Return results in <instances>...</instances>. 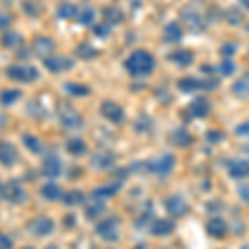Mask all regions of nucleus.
<instances>
[{
	"mask_svg": "<svg viewBox=\"0 0 249 249\" xmlns=\"http://www.w3.org/2000/svg\"><path fill=\"white\" fill-rule=\"evenodd\" d=\"M27 231L35 238H45V236H50L55 231V223L48 216H37V218H32L27 223Z\"/></svg>",
	"mask_w": 249,
	"mask_h": 249,
	"instance_id": "obj_9",
	"label": "nucleus"
},
{
	"mask_svg": "<svg viewBox=\"0 0 249 249\" xmlns=\"http://www.w3.org/2000/svg\"><path fill=\"white\" fill-rule=\"evenodd\" d=\"M63 175V161L58 158V156L52 155L45 158V161L42 164V176L47 178L48 181L52 179H57Z\"/></svg>",
	"mask_w": 249,
	"mask_h": 249,
	"instance_id": "obj_14",
	"label": "nucleus"
},
{
	"mask_svg": "<svg viewBox=\"0 0 249 249\" xmlns=\"http://www.w3.org/2000/svg\"><path fill=\"white\" fill-rule=\"evenodd\" d=\"M153 128H155V122L150 115L142 113L135 120V130L138 131V133H150Z\"/></svg>",
	"mask_w": 249,
	"mask_h": 249,
	"instance_id": "obj_40",
	"label": "nucleus"
},
{
	"mask_svg": "<svg viewBox=\"0 0 249 249\" xmlns=\"http://www.w3.org/2000/svg\"><path fill=\"white\" fill-rule=\"evenodd\" d=\"M62 90L65 91L67 95L77 96V98L88 96L91 93V88L87 87L85 83H80V82H65V83H63V87H62Z\"/></svg>",
	"mask_w": 249,
	"mask_h": 249,
	"instance_id": "obj_29",
	"label": "nucleus"
},
{
	"mask_svg": "<svg viewBox=\"0 0 249 249\" xmlns=\"http://www.w3.org/2000/svg\"><path fill=\"white\" fill-rule=\"evenodd\" d=\"M43 67L53 75L65 73V71L71 70L75 67V60L67 57V55H52V57L43 60Z\"/></svg>",
	"mask_w": 249,
	"mask_h": 249,
	"instance_id": "obj_10",
	"label": "nucleus"
},
{
	"mask_svg": "<svg viewBox=\"0 0 249 249\" xmlns=\"http://www.w3.org/2000/svg\"><path fill=\"white\" fill-rule=\"evenodd\" d=\"M45 249H60L58 246H55V244H50V246H47Z\"/></svg>",
	"mask_w": 249,
	"mask_h": 249,
	"instance_id": "obj_52",
	"label": "nucleus"
},
{
	"mask_svg": "<svg viewBox=\"0 0 249 249\" xmlns=\"http://www.w3.org/2000/svg\"><path fill=\"white\" fill-rule=\"evenodd\" d=\"M55 15L60 20H67V22H71V20H77L80 15V9L78 5H75L73 2H62L58 3L57 10H55Z\"/></svg>",
	"mask_w": 249,
	"mask_h": 249,
	"instance_id": "obj_22",
	"label": "nucleus"
},
{
	"mask_svg": "<svg viewBox=\"0 0 249 249\" xmlns=\"http://www.w3.org/2000/svg\"><path fill=\"white\" fill-rule=\"evenodd\" d=\"M122 183L123 181H111L108 184H103V186H98L95 188L93 193H91V198L95 199H102V201H105V199L111 198V196H115L116 193L120 191V188H122Z\"/></svg>",
	"mask_w": 249,
	"mask_h": 249,
	"instance_id": "obj_23",
	"label": "nucleus"
},
{
	"mask_svg": "<svg viewBox=\"0 0 249 249\" xmlns=\"http://www.w3.org/2000/svg\"><path fill=\"white\" fill-rule=\"evenodd\" d=\"M211 111V102L206 96H196L190 102V105L186 108V115H190L191 118H204Z\"/></svg>",
	"mask_w": 249,
	"mask_h": 249,
	"instance_id": "obj_15",
	"label": "nucleus"
},
{
	"mask_svg": "<svg viewBox=\"0 0 249 249\" xmlns=\"http://www.w3.org/2000/svg\"><path fill=\"white\" fill-rule=\"evenodd\" d=\"M25 111H27V115L32 116V118H35V120H42V118H45V116L48 115L45 105H43L38 98L29 100V102H27V105H25Z\"/></svg>",
	"mask_w": 249,
	"mask_h": 249,
	"instance_id": "obj_30",
	"label": "nucleus"
},
{
	"mask_svg": "<svg viewBox=\"0 0 249 249\" xmlns=\"http://www.w3.org/2000/svg\"><path fill=\"white\" fill-rule=\"evenodd\" d=\"M246 150H248V151H246V153H249V144H248V146H246Z\"/></svg>",
	"mask_w": 249,
	"mask_h": 249,
	"instance_id": "obj_56",
	"label": "nucleus"
},
{
	"mask_svg": "<svg viewBox=\"0 0 249 249\" xmlns=\"http://www.w3.org/2000/svg\"><path fill=\"white\" fill-rule=\"evenodd\" d=\"M105 210H107L105 201L91 198V203H88V206L85 210V214H87L88 219H96V218H100L103 213H105Z\"/></svg>",
	"mask_w": 249,
	"mask_h": 249,
	"instance_id": "obj_39",
	"label": "nucleus"
},
{
	"mask_svg": "<svg viewBox=\"0 0 249 249\" xmlns=\"http://www.w3.org/2000/svg\"><path fill=\"white\" fill-rule=\"evenodd\" d=\"M175 163H176L175 155L164 153L160 156V158L151 160V161H146L143 164H144V171L153 173V175H158V176H166L168 173H171V170L175 168Z\"/></svg>",
	"mask_w": 249,
	"mask_h": 249,
	"instance_id": "obj_8",
	"label": "nucleus"
},
{
	"mask_svg": "<svg viewBox=\"0 0 249 249\" xmlns=\"http://www.w3.org/2000/svg\"><path fill=\"white\" fill-rule=\"evenodd\" d=\"M65 148L71 156H83L87 153V143L80 136H73V138L68 140L65 143Z\"/></svg>",
	"mask_w": 249,
	"mask_h": 249,
	"instance_id": "obj_37",
	"label": "nucleus"
},
{
	"mask_svg": "<svg viewBox=\"0 0 249 249\" xmlns=\"http://www.w3.org/2000/svg\"><path fill=\"white\" fill-rule=\"evenodd\" d=\"M223 20L226 23H230L231 27H238V25H243L244 22V15H243V10L239 7H230V9L224 10V15H223Z\"/></svg>",
	"mask_w": 249,
	"mask_h": 249,
	"instance_id": "obj_35",
	"label": "nucleus"
},
{
	"mask_svg": "<svg viewBox=\"0 0 249 249\" xmlns=\"http://www.w3.org/2000/svg\"><path fill=\"white\" fill-rule=\"evenodd\" d=\"M0 198L3 201L18 206L29 199V195L18 181H0Z\"/></svg>",
	"mask_w": 249,
	"mask_h": 249,
	"instance_id": "obj_5",
	"label": "nucleus"
},
{
	"mask_svg": "<svg viewBox=\"0 0 249 249\" xmlns=\"http://www.w3.org/2000/svg\"><path fill=\"white\" fill-rule=\"evenodd\" d=\"M95 232L100 239L108 241V243H115L120 239V219L116 216L102 219L95 226Z\"/></svg>",
	"mask_w": 249,
	"mask_h": 249,
	"instance_id": "obj_6",
	"label": "nucleus"
},
{
	"mask_svg": "<svg viewBox=\"0 0 249 249\" xmlns=\"http://www.w3.org/2000/svg\"><path fill=\"white\" fill-rule=\"evenodd\" d=\"M164 208H166L168 214L171 218H183L190 213V204H188L186 199L179 195H173L164 201Z\"/></svg>",
	"mask_w": 249,
	"mask_h": 249,
	"instance_id": "obj_13",
	"label": "nucleus"
},
{
	"mask_svg": "<svg viewBox=\"0 0 249 249\" xmlns=\"http://www.w3.org/2000/svg\"><path fill=\"white\" fill-rule=\"evenodd\" d=\"M239 5H241V9L249 12V0H239Z\"/></svg>",
	"mask_w": 249,
	"mask_h": 249,
	"instance_id": "obj_51",
	"label": "nucleus"
},
{
	"mask_svg": "<svg viewBox=\"0 0 249 249\" xmlns=\"http://www.w3.org/2000/svg\"><path fill=\"white\" fill-rule=\"evenodd\" d=\"M22 12L27 17L37 18L43 14V5L38 0H23L22 2Z\"/></svg>",
	"mask_w": 249,
	"mask_h": 249,
	"instance_id": "obj_38",
	"label": "nucleus"
},
{
	"mask_svg": "<svg viewBox=\"0 0 249 249\" xmlns=\"http://www.w3.org/2000/svg\"><path fill=\"white\" fill-rule=\"evenodd\" d=\"M55 115L58 118V123L65 130H80L85 124L82 113L67 100H58L57 105H55Z\"/></svg>",
	"mask_w": 249,
	"mask_h": 249,
	"instance_id": "obj_2",
	"label": "nucleus"
},
{
	"mask_svg": "<svg viewBox=\"0 0 249 249\" xmlns=\"http://www.w3.org/2000/svg\"><path fill=\"white\" fill-rule=\"evenodd\" d=\"M23 96V91L18 88H5L0 91V105L2 107H14Z\"/></svg>",
	"mask_w": 249,
	"mask_h": 249,
	"instance_id": "obj_32",
	"label": "nucleus"
},
{
	"mask_svg": "<svg viewBox=\"0 0 249 249\" xmlns=\"http://www.w3.org/2000/svg\"><path fill=\"white\" fill-rule=\"evenodd\" d=\"M100 115L103 118H107L108 122L120 124L124 122V110L120 103L113 102V100H105V102L100 105Z\"/></svg>",
	"mask_w": 249,
	"mask_h": 249,
	"instance_id": "obj_12",
	"label": "nucleus"
},
{
	"mask_svg": "<svg viewBox=\"0 0 249 249\" xmlns=\"http://www.w3.org/2000/svg\"><path fill=\"white\" fill-rule=\"evenodd\" d=\"M116 163V155L110 150H98L90 156V166L96 171H107Z\"/></svg>",
	"mask_w": 249,
	"mask_h": 249,
	"instance_id": "obj_11",
	"label": "nucleus"
},
{
	"mask_svg": "<svg viewBox=\"0 0 249 249\" xmlns=\"http://www.w3.org/2000/svg\"><path fill=\"white\" fill-rule=\"evenodd\" d=\"M238 195L241 196V199H243V201L249 203V184H243V186H239Z\"/></svg>",
	"mask_w": 249,
	"mask_h": 249,
	"instance_id": "obj_49",
	"label": "nucleus"
},
{
	"mask_svg": "<svg viewBox=\"0 0 249 249\" xmlns=\"http://www.w3.org/2000/svg\"><path fill=\"white\" fill-rule=\"evenodd\" d=\"M0 45L7 48V50H18L20 47L25 45V38H23V35L20 32L9 29L3 32V35L0 37Z\"/></svg>",
	"mask_w": 249,
	"mask_h": 249,
	"instance_id": "obj_17",
	"label": "nucleus"
},
{
	"mask_svg": "<svg viewBox=\"0 0 249 249\" xmlns=\"http://www.w3.org/2000/svg\"><path fill=\"white\" fill-rule=\"evenodd\" d=\"M135 249H146V248H144V246H143V244H138V246H136Z\"/></svg>",
	"mask_w": 249,
	"mask_h": 249,
	"instance_id": "obj_53",
	"label": "nucleus"
},
{
	"mask_svg": "<svg viewBox=\"0 0 249 249\" xmlns=\"http://www.w3.org/2000/svg\"><path fill=\"white\" fill-rule=\"evenodd\" d=\"M234 133L239 135V136H249V120H248V122H243L241 124H238V126H236V130H234Z\"/></svg>",
	"mask_w": 249,
	"mask_h": 249,
	"instance_id": "obj_48",
	"label": "nucleus"
},
{
	"mask_svg": "<svg viewBox=\"0 0 249 249\" xmlns=\"http://www.w3.org/2000/svg\"><path fill=\"white\" fill-rule=\"evenodd\" d=\"M183 27L191 34H203L208 29V18L203 15V12L195 5H186L179 12Z\"/></svg>",
	"mask_w": 249,
	"mask_h": 249,
	"instance_id": "obj_3",
	"label": "nucleus"
},
{
	"mask_svg": "<svg viewBox=\"0 0 249 249\" xmlns=\"http://www.w3.org/2000/svg\"><path fill=\"white\" fill-rule=\"evenodd\" d=\"M224 136H226V135H224L223 131H219V130H210L206 133V140L210 143H221L224 140Z\"/></svg>",
	"mask_w": 249,
	"mask_h": 249,
	"instance_id": "obj_46",
	"label": "nucleus"
},
{
	"mask_svg": "<svg viewBox=\"0 0 249 249\" xmlns=\"http://www.w3.org/2000/svg\"><path fill=\"white\" fill-rule=\"evenodd\" d=\"M73 55L82 62H91L100 55L98 48H95L90 42H80L73 50Z\"/></svg>",
	"mask_w": 249,
	"mask_h": 249,
	"instance_id": "obj_21",
	"label": "nucleus"
},
{
	"mask_svg": "<svg viewBox=\"0 0 249 249\" xmlns=\"http://www.w3.org/2000/svg\"><path fill=\"white\" fill-rule=\"evenodd\" d=\"M231 91L234 96H238L239 100L249 98V71L243 73L239 78H236V82L231 85Z\"/></svg>",
	"mask_w": 249,
	"mask_h": 249,
	"instance_id": "obj_28",
	"label": "nucleus"
},
{
	"mask_svg": "<svg viewBox=\"0 0 249 249\" xmlns=\"http://www.w3.org/2000/svg\"><path fill=\"white\" fill-rule=\"evenodd\" d=\"M93 35H95V37H98V38H102V40H105V38H108L111 35V27L108 25V23H105V22L95 23V25H93Z\"/></svg>",
	"mask_w": 249,
	"mask_h": 249,
	"instance_id": "obj_44",
	"label": "nucleus"
},
{
	"mask_svg": "<svg viewBox=\"0 0 249 249\" xmlns=\"http://www.w3.org/2000/svg\"><path fill=\"white\" fill-rule=\"evenodd\" d=\"M183 38V27L178 22H170L163 29V42L166 45H176Z\"/></svg>",
	"mask_w": 249,
	"mask_h": 249,
	"instance_id": "obj_18",
	"label": "nucleus"
},
{
	"mask_svg": "<svg viewBox=\"0 0 249 249\" xmlns=\"http://www.w3.org/2000/svg\"><path fill=\"white\" fill-rule=\"evenodd\" d=\"M40 195H42V198L47 199V201H58V199H62L63 191L58 184L48 181L40 188Z\"/></svg>",
	"mask_w": 249,
	"mask_h": 249,
	"instance_id": "obj_31",
	"label": "nucleus"
},
{
	"mask_svg": "<svg viewBox=\"0 0 249 249\" xmlns=\"http://www.w3.org/2000/svg\"><path fill=\"white\" fill-rule=\"evenodd\" d=\"M62 201L67 208H73V206H80V204L85 203V195L80 190H68L63 193Z\"/></svg>",
	"mask_w": 249,
	"mask_h": 249,
	"instance_id": "obj_34",
	"label": "nucleus"
},
{
	"mask_svg": "<svg viewBox=\"0 0 249 249\" xmlns=\"http://www.w3.org/2000/svg\"><path fill=\"white\" fill-rule=\"evenodd\" d=\"M238 52V42H224L219 47V53L223 58H232Z\"/></svg>",
	"mask_w": 249,
	"mask_h": 249,
	"instance_id": "obj_43",
	"label": "nucleus"
},
{
	"mask_svg": "<svg viewBox=\"0 0 249 249\" xmlns=\"http://www.w3.org/2000/svg\"><path fill=\"white\" fill-rule=\"evenodd\" d=\"M124 70L128 71V75L133 78H143V77H150L155 71L156 67V60L153 55L148 50L138 48V50L131 52L126 57L123 63Z\"/></svg>",
	"mask_w": 249,
	"mask_h": 249,
	"instance_id": "obj_1",
	"label": "nucleus"
},
{
	"mask_svg": "<svg viewBox=\"0 0 249 249\" xmlns=\"http://www.w3.org/2000/svg\"><path fill=\"white\" fill-rule=\"evenodd\" d=\"M168 60H170L171 63H175V65L186 68V67L193 65L195 55H193V52L186 50V48H176V50H173L171 53L168 55Z\"/></svg>",
	"mask_w": 249,
	"mask_h": 249,
	"instance_id": "obj_19",
	"label": "nucleus"
},
{
	"mask_svg": "<svg viewBox=\"0 0 249 249\" xmlns=\"http://www.w3.org/2000/svg\"><path fill=\"white\" fill-rule=\"evenodd\" d=\"M12 246H14L12 239L5 234V232L0 231V249H12Z\"/></svg>",
	"mask_w": 249,
	"mask_h": 249,
	"instance_id": "obj_47",
	"label": "nucleus"
},
{
	"mask_svg": "<svg viewBox=\"0 0 249 249\" xmlns=\"http://www.w3.org/2000/svg\"><path fill=\"white\" fill-rule=\"evenodd\" d=\"M171 142L179 148H186L193 143V136L186 128H176L171 133Z\"/></svg>",
	"mask_w": 249,
	"mask_h": 249,
	"instance_id": "obj_36",
	"label": "nucleus"
},
{
	"mask_svg": "<svg viewBox=\"0 0 249 249\" xmlns=\"http://www.w3.org/2000/svg\"><path fill=\"white\" fill-rule=\"evenodd\" d=\"M206 231H208V234H210L211 238L221 239V238H224V236H226L228 224H226V221H224L223 218H218V216H216V218H211L210 221H208Z\"/></svg>",
	"mask_w": 249,
	"mask_h": 249,
	"instance_id": "obj_25",
	"label": "nucleus"
},
{
	"mask_svg": "<svg viewBox=\"0 0 249 249\" xmlns=\"http://www.w3.org/2000/svg\"><path fill=\"white\" fill-rule=\"evenodd\" d=\"M57 48V43L52 37H47V35H37L32 40V45H30V52L34 57L45 60L48 57H52Z\"/></svg>",
	"mask_w": 249,
	"mask_h": 249,
	"instance_id": "obj_7",
	"label": "nucleus"
},
{
	"mask_svg": "<svg viewBox=\"0 0 249 249\" xmlns=\"http://www.w3.org/2000/svg\"><path fill=\"white\" fill-rule=\"evenodd\" d=\"M95 18H96V12L91 5H87L83 7L82 10H80V15L77 18V22L80 23V25L83 27H93L95 25Z\"/></svg>",
	"mask_w": 249,
	"mask_h": 249,
	"instance_id": "obj_41",
	"label": "nucleus"
},
{
	"mask_svg": "<svg viewBox=\"0 0 249 249\" xmlns=\"http://www.w3.org/2000/svg\"><path fill=\"white\" fill-rule=\"evenodd\" d=\"M17 161H18L17 146L9 142H0V164L5 168H12Z\"/></svg>",
	"mask_w": 249,
	"mask_h": 249,
	"instance_id": "obj_16",
	"label": "nucleus"
},
{
	"mask_svg": "<svg viewBox=\"0 0 249 249\" xmlns=\"http://www.w3.org/2000/svg\"><path fill=\"white\" fill-rule=\"evenodd\" d=\"M7 124H9V118H7L5 113H2V111H0V133L5 130Z\"/></svg>",
	"mask_w": 249,
	"mask_h": 249,
	"instance_id": "obj_50",
	"label": "nucleus"
},
{
	"mask_svg": "<svg viewBox=\"0 0 249 249\" xmlns=\"http://www.w3.org/2000/svg\"><path fill=\"white\" fill-rule=\"evenodd\" d=\"M228 173L231 178L234 179H243L249 176V161L248 160H232L228 164Z\"/></svg>",
	"mask_w": 249,
	"mask_h": 249,
	"instance_id": "obj_26",
	"label": "nucleus"
},
{
	"mask_svg": "<svg viewBox=\"0 0 249 249\" xmlns=\"http://www.w3.org/2000/svg\"><path fill=\"white\" fill-rule=\"evenodd\" d=\"M218 71L219 75H223V77H231V75H234L236 71V63L232 58H223L218 67Z\"/></svg>",
	"mask_w": 249,
	"mask_h": 249,
	"instance_id": "obj_42",
	"label": "nucleus"
},
{
	"mask_svg": "<svg viewBox=\"0 0 249 249\" xmlns=\"http://www.w3.org/2000/svg\"><path fill=\"white\" fill-rule=\"evenodd\" d=\"M22 249H35V248H32V246H25V248H22Z\"/></svg>",
	"mask_w": 249,
	"mask_h": 249,
	"instance_id": "obj_55",
	"label": "nucleus"
},
{
	"mask_svg": "<svg viewBox=\"0 0 249 249\" xmlns=\"http://www.w3.org/2000/svg\"><path fill=\"white\" fill-rule=\"evenodd\" d=\"M241 249H249V243H248V244H244V246L241 248Z\"/></svg>",
	"mask_w": 249,
	"mask_h": 249,
	"instance_id": "obj_54",
	"label": "nucleus"
},
{
	"mask_svg": "<svg viewBox=\"0 0 249 249\" xmlns=\"http://www.w3.org/2000/svg\"><path fill=\"white\" fill-rule=\"evenodd\" d=\"M246 30L249 32V23H248V25H246Z\"/></svg>",
	"mask_w": 249,
	"mask_h": 249,
	"instance_id": "obj_57",
	"label": "nucleus"
},
{
	"mask_svg": "<svg viewBox=\"0 0 249 249\" xmlns=\"http://www.w3.org/2000/svg\"><path fill=\"white\" fill-rule=\"evenodd\" d=\"M102 17H103V22L108 23L110 27L122 25L124 22V14L122 12V9H118L116 5L105 7V9L102 10Z\"/></svg>",
	"mask_w": 249,
	"mask_h": 249,
	"instance_id": "obj_24",
	"label": "nucleus"
},
{
	"mask_svg": "<svg viewBox=\"0 0 249 249\" xmlns=\"http://www.w3.org/2000/svg\"><path fill=\"white\" fill-rule=\"evenodd\" d=\"M178 88L183 93H196L199 90H204V82L203 78H196V77H183L178 80Z\"/></svg>",
	"mask_w": 249,
	"mask_h": 249,
	"instance_id": "obj_27",
	"label": "nucleus"
},
{
	"mask_svg": "<svg viewBox=\"0 0 249 249\" xmlns=\"http://www.w3.org/2000/svg\"><path fill=\"white\" fill-rule=\"evenodd\" d=\"M175 223L171 219H164V218H158L155 219L153 223L150 224V232L151 236H156V238H163V236H168L175 231Z\"/></svg>",
	"mask_w": 249,
	"mask_h": 249,
	"instance_id": "obj_20",
	"label": "nucleus"
},
{
	"mask_svg": "<svg viewBox=\"0 0 249 249\" xmlns=\"http://www.w3.org/2000/svg\"><path fill=\"white\" fill-rule=\"evenodd\" d=\"M22 143L32 155H42L43 153V143L40 142L38 136L32 133H23L22 135Z\"/></svg>",
	"mask_w": 249,
	"mask_h": 249,
	"instance_id": "obj_33",
	"label": "nucleus"
},
{
	"mask_svg": "<svg viewBox=\"0 0 249 249\" xmlns=\"http://www.w3.org/2000/svg\"><path fill=\"white\" fill-rule=\"evenodd\" d=\"M14 22V15L7 12H0V30H9V27Z\"/></svg>",
	"mask_w": 249,
	"mask_h": 249,
	"instance_id": "obj_45",
	"label": "nucleus"
},
{
	"mask_svg": "<svg viewBox=\"0 0 249 249\" xmlns=\"http://www.w3.org/2000/svg\"><path fill=\"white\" fill-rule=\"evenodd\" d=\"M7 78L18 83H34L40 78V71L37 67L27 65V63H12L5 67Z\"/></svg>",
	"mask_w": 249,
	"mask_h": 249,
	"instance_id": "obj_4",
	"label": "nucleus"
}]
</instances>
